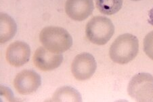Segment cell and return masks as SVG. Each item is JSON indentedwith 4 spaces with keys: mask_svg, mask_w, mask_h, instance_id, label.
I'll return each mask as SVG.
<instances>
[{
    "mask_svg": "<svg viewBox=\"0 0 153 102\" xmlns=\"http://www.w3.org/2000/svg\"><path fill=\"white\" fill-rule=\"evenodd\" d=\"M139 51V41L136 36L122 34L116 38L109 50L111 60L119 64H126L134 60Z\"/></svg>",
    "mask_w": 153,
    "mask_h": 102,
    "instance_id": "obj_1",
    "label": "cell"
},
{
    "mask_svg": "<svg viewBox=\"0 0 153 102\" xmlns=\"http://www.w3.org/2000/svg\"><path fill=\"white\" fill-rule=\"evenodd\" d=\"M39 40L45 48L54 53H62L70 49L73 38L67 30L60 27H46L42 30Z\"/></svg>",
    "mask_w": 153,
    "mask_h": 102,
    "instance_id": "obj_2",
    "label": "cell"
},
{
    "mask_svg": "<svg viewBox=\"0 0 153 102\" xmlns=\"http://www.w3.org/2000/svg\"><path fill=\"white\" fill-rule=\"evenodd\" d=\"M114 32L113 22L105 16H94L86 25V36L91 43L96 45L106 44L113 37Z\"/></svg>",
    "mask_w": 153,
    "mask_h": 102,
    "instance_id": "obj_3",
    "label": "cell"
},
{
    "mask_svg": "<svg viewBox=\"0 0 153 102\" xmlns=\"http://www.w3.org/2000/svg\"><path fill=\"white\" fill-rule=\"evenodd\" d=\"M129 95L137 101L153 102V76L149 73H139L129 81Z\"/></svg>",
    "mask_w": 153,
    "mask_h": 102,
    "instance_id": "obj_4",
    "label": "cell"
},
{
    "mask_svg": "<svg viewBox=\"0 0 153 102\" xmlns=\"http://www.w3.org/2000/svg\"><path fill=\"white\" fill-rule=\"evenodd\" d=\"M97 63L92 55L82 52L76 56L71 65V71L74 77L78 80L90 79L95 73Z\"/></svg>",
    "mask_w": 153,
    "mask_h": 102,
    "instance_id": "obj_5",
    "label": "cell"
},
{
    "mask_svg": "<svg viewBox=\"0 0 153 102\" xmlns=\"http://www.w3.org/2000/svg\"><path fill=\"white\" fill-rule=\"evenodd\" d=\"M42 85L41 76L33 70H25L16 75L14 86L21 95H29L36 91Z\"/></svg>",
    "mask_w": 153,
    "mask_h": 102,
    "instance_id": "obj_6",
    "label": "cell"
},
{
    "mask_svg": "<svg viewBox=\"0 0 153 102\" xmlns=\"http://www.w3.org/2000/svg\"><path fill=\"white\" fill-rule=\"evenodd\" d=\"M62 61V55L52 52L42 46L37 48L33 56V63L35 66L39 70L44 71H52L58 68Z\"/></svg>",
    "mask_w": 153,
    "mask_h": 102,
    "instance_id": "obj_7",
    "label": "cell"
},
{
    "mask_svg": "<svg viewBox=\"0 0 153 102\" xmlns=\"http://www.w3.org/2000/svg\"><path fill=\"white\" fill-rule=\"evenodd\" d=\"M30 48L22 41H16L10 44L6 51V60L14 67H21L29 60Z\"/></svg>",
    "mask_w": 153,
    "mask_h": 102,
    "instance_id": "obj_8",
    "label": "cell"
},
{
    "mask_svg": "<svg viewBox=\"0 0 153 102\" xmlns=\"http://www.w3.org/2000/svg\"><path fill=\"white\" fill-rule=\"evenodd\" d=\"M94 8L93 0H67L65 4L66 13L76 21L85 20L92 14Z\"/></svg>",
    "mask_w": 153,
    "mask_h": 102,
    "instance_id": "obj_9",
    "label": "cell"
},
{
    "mask_svg": "<svg viewBox=\"0 0 153 102\" xmlns=\"http://www.w3.org/2000/svg\"><path fill=\"white\" fill-rule=\"evenodd\" d=\"M0 43L4 44L14 37L17 32V25L15 20L6 13L0 14Z\"/></svg>",
    "mask_w": 153,
    "mask_h": 102,
    "instance_id": "obj_10",
    "label": "cell"
},
{
    "mask_svg": "<svg viewBox=\"0 0 153 102\" xmlns=\"http://www.w3.org/2000/svg\"><path fill=\"white\" fill-rule=\"evenodd\" d=\"M53 101H81V94L71 86H62L58 88L53 94Z\"/></svg>",
    "mask_w": 153,
    "mask_h": 102,
    "instance_id": "obj_11",
    "label": "cell"
},
{
    "mask_svg": "<svg viewBox=\"0 0 153 102\" xmlns=\"http://www.w3.org/2000/svg\"><path fill=\"white\" fill-rule=\"evenodd\" d=\"M123 2V0H96V4L102 14L113 15L121 9Z\"/></svg>",
    "mask_w": 153,
    "mask_h": 102,
    "instance_id": "obj_12",
    "label": "cell"
},
{
    "mask_svg": "<svg viewBox=\"0 0 153 102\" xmlns=\"http://www.w3.org/2000/svg\"><path fill=\"white\" fill-rule=\"evenodd\" d=\"M144 51L148 57L153 60V31L149 33L144 38Z\"/></svg>",
    "mask_w": 153,
    "mask_h": 102,
    "instance_id": "obj_13",
    "label": "cell"
},
{
    "mask_svg": "<svg viewBox=\"0 0 153 102\" xmlns=\"http://www.w3.org/2000/svg\"><path fill=\"white\" fill-rule=\"evenodd\" d=\"M148 22L153 26V8L150 9L149 12V19H148Z\"/></svg>",
    "mask_w": 153,
    "mask_h": 102,
    "instance_id": "obj_14",
    "label": "cell"
},
{
    "mask_svg": "<svg viewBox=\"0 0 153 102\" xmlns=\"http://www.w3.org/2000/svg\"><path fill=\"white\" fill-rule=\"evenodd\" d=\"M132 1H140V0H132Z\"/></svg>",
    "mask_w": 153,
    "mask_h": 102,
    "instance_id": "obj_15",
    "label": "cell"
}]
</instances>
